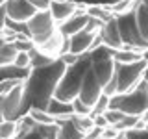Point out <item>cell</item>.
<instances>
[{"label": "cell", "instance_id": "6da1fadb", "mask_svg": "<svg viewBox=\"0 0 148 139\" xmlns=\"http://www.w3.org/2000/svg\"><path fill=\"white\" fill-rule=\"evenodd\" d=\"M67 65L61 59H54L50 65L41 69H32L30 76L24 80V113L32 108L46 109L54 98L56 87L63 78Z\"/></svg>", "mask_w": 148, "mask_h": 139}, {"label": "cell", "instance_id": "7a4b0ae2", "mask_svg": "<svg viewBox=\"0 0 148 139\" xmlns=\"http://www.w3.org/2000/svg\"><path fill=\"white\" fill-rule=\"evenodd\" d=\"M89 69H91V58H89V54H83L76 65L67 67L63 78L59 80L58 87H56L54 98H58L61 102H69V104H71L74 98H78L83 76H85V72L89 71Z\"/></svg>", "mask_w": 148, "mask_h": 139}, {"label": "cell", "instance_id": "3957f363", "mask_svg": "<svg viewBox=\"0 0 148 139\" xmlns=\"http://www.w3.org/2000/svg\"><path fill=\"white\" fill-rule=\"evenodd\" d=\"M108 109H120L126 115H141L145 109H148V93L145 82L126 95L111 96Z\"/></svg>", "mask_w": 148, "mask_h": 139}, {"label": "cell", "instance_id": "277c9868", "mask_svg": "<svg viewBox=\"0 0 148 139\" xmlns=\"http://www.w3.org/2000/svg\"><path fill=\"white\" fill-rule=\"evenodd\" d=\"M146 69H148V58L141 59V61H135V63H128V65L117 63L115 76H117L119 95H126V93L133 91L135 87L141 85Z\"/></svg>", "mask_w": 148, "mask_h": 139}, {"label": "cell", "instance_id": "5b68a950", "mask_svg": "<svg viewBox=\"0 0 148 139\" xmlns=\"http://www.w3.org/2000/svg\"><path fill=\"white\" fill-rule=\"evenodd\" d=\"M58 30L50 9H39L30 21L26 22V34L34 41V45H41L43 41H46L54 32Z\"/></svg>", "mask_w": 148, "mask_h": 139}, {"label": "cell", "instance_id": "8992f818", "mask_svg": "<svg viewBox=\"0 0 148 139\" xmlns=\"http://www.w3.org/2000/svg\"><path fill=\"white\" fill-rule=\"evenodd\" d=\"M2 115L4 119L18 120L24 113V82L13 87L8 95L2 96Z\"/></svg>", "mask_w": 148, "mask_h": 139}, {"label": "cell", "instance_id": "52a82bcc", "mask_svg": "<svg viewBox=\"0 0 148 139\" xmlns=\"http://www.w3.org/2000/svg\"><path fill=\"white\" fill-rule=\"evenodd\" d=\"M100 96H102V83L96 80L92 69H89V71L85 72V76H83L78 98H80L83 104H87L89 108H95V104L98 102Z\"/></svg>", "mask_w": 148, "mask_h": 139}, {"label": "cell", "instance_id": "ba28073f", "mask_svg": "<svg viewBox=\"0 0 148 139\" xmlns=\"http://www.w3.org/2000/svg\"><path fill=\"white\" fill-rule=\"evenodd\" d=\"M35 13H37V8L30 0H8L6 2V15L9 21L26 24Z\"/></svg>", "mask_w": 148, "mask_h": 139}, {"label": "cell", "instance_id": "9c48e42d", "mask_svg": "<svg viewBox=\"0 0 148 139\" xmlns=\"http://www.w3.org/2000/svg\"><path fill=\"white\" fill-rule=\"evenodd\" d=\"M98 39L96 32H89V30H82L78 34H74L69 37V52L76 54V56H83L89 54L92 50V45Z\"/></svg>", "mask_w": 148, "mask_h": 139}, {"label": "cell", "instance_id": "30bf717a", "mask_svg": "<svg viewBox=\"0 0 148 139\" xmlns=\"http://www.w3.org/2000/svg\"><path fill=\"white\" fill-rule=\"evenodd\" d=\"M100 39H102V45H106L108 48L111 50H117V48H122V37H120V32H119V24H117V17L109 19L108 22H104L100 30Z\"/></svg>", "mask_w": 148, "mask_h": 139}, {"label": "cell", "instance_id": "8fae6325", "mask_svg": "<svg viewBox=\"0 0 148 139\" xmlns=\"http://www.w3.org/2000/svg\"><path fill=\"white\" fill-rule=\"evenodd\" d=\"M50 13H52L56 24H63L65 21H69L74 13L80 9V4L72 2V0H52L50 2Z\"/></svg>", "mask_w": 148, "mask_h": 139}, {"label": "cell", "instance_id": "7c38bea8", "mask_svg": "<svg viewBox=\"0 0 148 139\" xmlns=\"http://www.w3.org/2000/svg\"><path fill=\"white\" fill-rule=\"evenodd\" d=\"M87 22H89V15H87V11H85V9H78L69 21H65L63 24H59L58 28L61 30V34L65 37H71L74 34H78V32L85 30Z\"/></svg>", "mask_w": 148, "mask_h": 139}, {"label": "cell", "instance_id": "4fadbf2b", "mask_svg": "<svg viewBox=\"0 0 148 139\" xmlns=\"http://www.w3.org/2000/svg\"><path fill=\"white\" fill-rule=\"evenodd\" d=\"M135 21L141 37L148 43V0H139L137 8H135Z\"/></svg>", "mask_w": 148, "mask_h": 139}, {"label": "cell", "instance_id": "5bb4252c", "mask_svg": "<svg viewBox=\"0 0 148 139\" xmlns=\"http://www.w3.org/2000/svg\"><path fill=\"white\" fill-rule=\"evenodd\" d=\"M113 59L120 65H128V63H135L145 59V52H139V50H132V48H117L113 50Z\"/></svg>", "mask_w": 148, "mask_h": 139}, {"label": "cell", "instance_id": "9a60e30c", "mask_svg": "<svg viewBox=\"0 0 148 139\" xmlns=\"http://www.w3.org/2000/svg\"><path fill=\"white\" fill-rule=\"evenodd\" d=\"M58 124H59V136H58V139H83V137H85V133L74 124L72 119L61 120V122H58Z\"/></svg>", "mask_w": 148, "mask_h": 139}, {"label": "cell", "instance_id": "2e32d148", "mask_svg": "<svg viewBox=\"0 0 148 139\" xmlns=\"http://www.w3.org/2000/svg\"><path fill=\"white\" fill-rule=\"evenodd\" d=\"M17 48L13 43L9 41H4L0 37V67H8V65H13L15 63V58H17Z\"/></svg>", "mask_w": 148, "mask_h": 139}, {"label": "cell", "instance_id": "e0dca14e", "mask_svg": "<svg viewBox=\"0 0 148 139\" xmlns=\"http://www.w3.org/2000/svg\"><path fill=\"white\" fill-rule=\"evenodd\" d=\"M87 15H91L92 19H98V21L102 22H108L109 19H113L115 15L111 13L109 6H98V4H92V6H87L85 8Z\"/></svg>", "mask_w": 148, "mask_h": 139}, {"label": "cell", "instance_id": "ac0fdd59", "mask_svg": "<svg viewBox=\"0 0 148 139\" xmlns=\"http://www.w3.org/2000/svg\"><path fill=\"white\" fill-rule=\"evenodd\" d=\"M139 0H119V2H115L113 6H109L111 13H113L115 17H120V15H126V13H132L135 11Z\"/></svg>", "mask_w": 148, "mask_h": 139}, {"label": "cell", "instance_id": "d6986e66", "mask_svg": "<svg viewBox=\"0 0 148 139\" xmlns=\"http://www.w3.org/2000/svg\"><path fill=\"white\" fill-rule=\"evenodd\" d=\"M30 61H32V69H41V67H46V65H50L54 61V58H50V56H46L43 52H39V50L35 48H32L30 52Z\"/></svg>", "mask_w": 148, "mask_h": 139}, {"label": "cell", "instance_id": "ffe728a7", "mask_svg": "<svg viewBox=\"0 0 148 139\" xmlns=\"http://www.w3.org/2000/svg\"><path fill=\"white\" fill-rule=\"evenodd\" d=\"M18 132V120L4 119L0 122V139H15Z\"/></svg>", "mask_w": 148, "mask_h": 139}, {"label": "cell", "instance_id": "44dd1931", "mask_svg": "<svg viewBox=\"0 0 148 139\" xmlns=\"http://www.w3.org/2000/svg\"><path fill=\"white\" fill-rule=\"evenodd\" d=\"M28 115H30V117L34 119L37 124H50V122H56V117H52V115H50L46 109L32 108L30 111H28Z\"/></svg>", "mask_w": 148, "mask_h": 139}, {"label": "cell", "instance_id": "7402d4cb", "mask_svg": "<svg viewBox=\"0 0 148 139\" xmlns=\"http://www.w3.org/2000/svg\"><path fill=\"white\" fill-rule=\"evenodd\" d=\"M43 139H58L59 136V124L58 122H50V124H37Z\"/></svg>", "mask_w": 148, "mask_h": 139}, {"label": "cell", "instance_id": "603a6c76", "mask_svg": "<svg viewBox=\"0 0 148 139\" xmlns=\"http://www.w3.org/2000/svg\"><path fill=\"white\" fill-rule=\"evenodd\" d=\"M72 120H74V124H76L83 133H87L92 126H95L92 115H72Z\"/></svg>", "mask_w": 148, "mask_h": 139}, {"label": "cell", "instance_id": "cb8c5ba5", "mask_svg": "<svg viewBox=\"0 0 148 139\" xmlns=\"http://www.w3.org/2000/svg\"><path fill=\"white\" fill-rule=\"evenodd\" d=\"M124 139H148V126L126 130L124 132Z\"/></svg>", "mask_w": 148, "mask_h": 139}, {"label": "cell", "instance_id": "d4e9b609", "mask_svg": "<svg viewBox=\"0 0 148 139\" xmlns=\"http://www.w3.org/2000/svg\"><path fill=\"white\" fill-rule=\"evenodd\" d=\"M71 104H72L74 115H92V108H89L87 104H83L80 98H74Z\"/></svg>", "mask_w": 148, "mask_h": 139}, {"label": "cell", "instance_id": "484cf974", "mask_svg": "<svg viewBox=\"0 0 148 139\" xmlns=\"http://www.w3.org/2000/svg\"><path fill=\"white\" fill-rule=\"evenodd\" d=\"M104 115H106V119H108V124H109V126H115V124H119L120 120H122V117L126 113H122L120 109H106Z\"/></svg>", "mask_w": 148, "mask_h": 139}, {"label": "cell", "instance_id": "4316f807", "mask_svg": "<svg viewBox=\"0 0 148 139\" xmlns=\"http://www.w3.org/2000/svg\"><path fill=\"white\" fill-rule=\"evenodd\" d=\"M13 45H15L17 52H30L32 48H34V41L30 39V37H21V39H15L13 41Z\"/></svg>", "mask_w": 148, "mask_h": 139}, {"label": "cell", "instance_id": "83f0119b", "mask_svg": "<svg viewBox=\"0 0 148 139\" xmlns=\"http://www.w3.org/2000/svg\"><path fill=\"white\" fill-rule=\"evenodd\" d=\"M24 80H17V78H9V80H0V96L8 95L13 87H17L18 83H22Z\"/></svg>", "mask_w": 148, "mask_h": 139}, {"label": "cell", "instance_id": "f1b7e54d", "mask_svg": "<svg viewBox=\"0 0 148 139\" xmlns=\"http://www.w3.org/2000/svg\"><path fill=\"white\" fill-rule=\"evenodd\" d=\"M15 67L18 69H32V61H30V54L28 52H18L15 58Z\"/></svg>", "mask_w": 148, "mask_h": 139}, {"label": "cell", "instance_id": "f546056e", "mask_svg": "<svg viewBox=\"0 0 148 139\" xmlns=\"http://www.w3.org/2000/svg\"><path fill=\"white\" fill-rule=\"evenodd\" d=\"M109 106V96H106L104 93H102V96L98 98V102L95 104V108H92V115H98V113H104L106 109H108Z\"/></svg>", "mask_w": 148, "mask_h": 139}, {"label": "cell", "instance_id": "4dcf8cb0", "mask_svg": "<svg viewBox=\"0 0 148 139\" xmlns=\"http://www.w3.org/2000/svg\"><path fill=\"white\" fill-rule=\"evenodd\" d=\"M80 58L82 56H76V54H72V52H65V54H61L59 56V59L67 65V67H72V65H76L78 61H80Z\"/></svg>", "mask_w": 148, "mask_h": 139}, {"label": "cell", "instance_id": "1f68e13d", "mask_svg": "<svg viewBox=\"0 0 148 139\" xmlns=\"http://www.w3.org/2000/svg\"><path fill=\"white\" fill-rule=\"evenodd\" d=\"M92 120H95V126H98V128H106V126H109V124H108V119H106V115H104V113L92 115Z\"/></svg>", "mask_w": 148, "mask_h": 139}, {"label": "cell", "instance_id": "d6a6232c", "mask_svg": "<svg viewBox=\"0 0 148 139\" xmlns=\"http://www.w3.org/2000/svg\"><path fill=\"white\" fill-rule=\"evenodd\" d=\"M17 139H43V136H41V132H39V128H34V130H30V132L26 133V136H22V137H17Z\"/></svg>", "mask_w": 148, "mask_h": 139}, {"label": "cell", "instance_id": "836d02e7", "mask_svg": "<svg viewBox=\"0 0 148 139\" xmlns=\"http://www.w3.org/2000/svg\"><path fill=\"white\" fill-rule=\"evenodd\" d=\"M6 21H8V15H6V6L0 8V34L6 30Z\"/></svg>", "mask_w": 148, "mask_h": 139}, {"label": "cell", "instance_id": "e575fe53", "mask_svg": "<svg viewBox=\"0 0 148 139\" xmlns=\"http://www.w3.org/2000/svg\"><path fill=\"white\" fill-rule=\"evenodd\" d=\"M4 120V115H2V96H0V122Z\"/></svg>", "mask_w": 148, "mask_h": 139}, {"label": "cell", "instance_id": "d590c367", "mask_svg": "<svg viewBox=\"0 0 148 139\" xmlns=\"http://www.w3.org/2000/svg\"><path fill=\"white\" fill-rule=\"evenodd\" d=\"M6 2H8V0H0V8H2V6H6Z\"/></svg>", "mask_w": 148, "mask_h": 139}, {"label": "cell", "instance_id": "8d00e7d4", "mask_svg": "<svg viewBox=\"0 0 148 139\" xmlns=\"http://www.w3.org/2000/svg\"><path fill=\"white\" fill-rule=\"evenodd\" d=\"M145 85H146V93H148V80H146V82H145Z\"/></svg>", "mask_w": 148, "mask_h": 139}, {"label": "cell", "instance_id": "74e56055", "mask_svg": "<svg viewBox=\"0 0 148 139\" xmlns=\"http://www.w3.org/2000/svg\"><path fill=\"white\" fill-rule=\"evenodd\" d=\"M119 139H124V137H119Z\"/></svg>", "mask_w": 148, "mask_h": 139}]
</instances>
